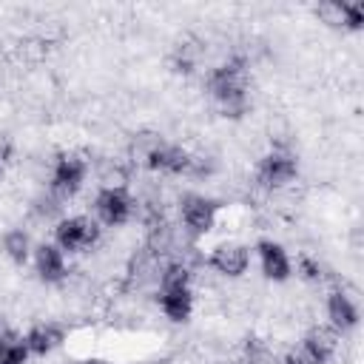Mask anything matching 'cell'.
<instances>
[{
    "mask_svg": "<svg viewBox=\"0 0 364 364\" xmlns=\"http://www.w3.org/2000/svg\"><path fill=\"white\" fill-rule=\"evenodd\" d=\"M247 88H250V71H247V60L242 54L222 60L205 77V91L210 94V100L219 105L222 117H228V119H242L247 114V108H250Z\"/></svg>",
    "mask_w": 364,
    "mask_h": 364,
    "instance_id": "6da1fadb",
    "label": "cell"
},
{
    "mask_svg": "<svg viewBox=\"0 0 364 364\" xmlns=\"http://www.w3.org/2000/svg\"><path fill=\"white\" fill-rule=\"evenodd\" d=\"M296 176H299V156L282 145H273L267 154H262L253 171V179L262 191H282L293 185Z\"/></svg>",
    "mask_w": 364,
    "mask_h": 364,
    "instance_id": "7a4b0ae2",
    "label": "cell"
},
{
    "mask_svg": "<svg viewBox=\"0 0 364 364\" xmlns=\"http://www.w3.org/2000/svg\"><path fill=\"white\" fill-rule=\"evenodd\" d=\"M100 236H102L100 222L85 213L60 216L54 222V245L63 253H85L100 242Z\"/></svg>",
    "mask_w": 364,
    "mask_h": 364,
    "instance_id": "3957f363",
    "label": "cell"
},
{
    "mask_svg": "<svg viewBox=\"0 0 364 364\" xmlns=\"http://www.w3.org/2000/svg\"><path fill=\"white\" fill-rule=\"evenodd\" d=\"M219 213H222V202H216L213 196H205V193H185L179 199V222H182V230L188 233V239H205L216 222H219Z\"/></svg>",
    "mask_w": 364,
    "mask_h": 364,
    "instance_id": "277c9868",
    "label": "cell"
},
{
    "mask_svg": "<svg viewBox=\"0 0 364 364\" xmlns=\"http://www.w3.org/2000/svg\"><path fill=\"white\" fill-rule=\"evenodd\" d=\"M88 176V162L80 154H60L51 165V176H48V193L57 196L60 202L77 196L85 185Z\"/></svg>",
    "mask_w": 364,
    "mask_h": 364,
    "instance_id": "5b68a950",
    "label": "cell"
},
{
    "mask_svg": "<svg viewBox=\"0 0 364 364\" xmlns=\"http://www.w3.org/2000/svg\"><path fill=\"white\" fill-rule=\"evenodd\" d=\"M136 210V202L134 196L128 193L125 185H105L97 191L94 196V213H97V222L105 225V228H122L131 222Z\"/></svg>",
    "mask_w": 364,
    "mask_h": 364,
    "instance_id": "8992f818",
    "label": "cell"
},
{
    "mask_svg": "<svg viewBox=\"0 0 364 364\" xmlns=\"http://www.w3.org/2000/svg\"><path fill=\"white\" fill-rule=\"evenodd\" d=\"M142 162L151 173H165V176H188L191 173V162L193 154L176 142H165V139H154L145 154Z\"/></svg>",
    "mask_w": 364,
    "mask_h": 364,
    "instance_id": "52a82bcc",
    "label": "cell"
},
{
    "mask_svg": "<svg viewBox=\"0 0 364 364\" xmlns=\"http://www.w3.org/2000/svg\"><path fill=\"white\" fill-rule=\"evenodd\" d=\"M208 267L225 279H242L250 267V247L242 245V242H233V239H225V242H216L208 253Z\"/></svg>",
    "mask_w": 364,
    "mask_h": 364,
    "instance_id": "ba28073f",
    "label": "cell"
},
{
    "mask_svg": "<svg viewBox=\"0 0 364 364\" xmlns=\"http://www.w3.org/2000/svg\"><path fill=\"white\" fill-rule=\"evenodd\" d=\"M256 256H259L262 276L267 282H287L293 276V262H290V253L284 250L282 242H276V239H259L256 242Z\"/></svg>",
    "mask_w": 364,
    "mask_h": 364,
    "instance_id": "9c48e42d",
    "label": "cell"
},
{
    "mask_svg": "<svg viewBox=\"0 0 364 364\" xmlns=\"http://www.w3.org/2000/svg\"><path fill=\"white\" fill-rule=\"evenodd\" d=\"M324 310H327V324H330L338 336H344V333H350V330H355V327H358L361 313H358L355 299H353L347 290L333 287V290L327 293Z\"/></svg>",
    "mask_w": 364,
    "mask_h": 364,
    "instance_id": "30bf717a",
    "label": "cell"
},
{
    "mask_svg": "<svg viewBox=\"0 0 364 364\" xmlns=\"http://www.w3.org/2000/svg\"><path fill=\"white\" fill-rule=\"evenodd\" d=\"M31 262H34V273H37V279H40L43 284H60V282H65V276H68L65 253H63L54 242H40V245H34Z\"/></svg>",
    "mask_w": 364,
    "mask_h": 364,
    "instance_id": "8fae6325",
    "label": "cell"
},
{
    "mask_svg": "<svg viewBox=\"0 0 364 364\" xmlns=\"http://www.w3.org/2000/svg\"><path fill=\"white\" fill-rule=\"evenodd\" d=\"M156 304L162 310V316L173 324H185L193 316V287H159L156 293Z\"/></svg>",
    "mask_w": 364,
    "mask_h": 364,
    "instance_id": "7c38bea8",
    "label": "cell"
},
{
    "mask_svg": "<svg viewBox=\"0 0 364 364\" xmlns=\"http://www.w3.org/2000/svg\"><path fill=\"white\" fill-rule=\"evenodd\" d=\"M23 338H26V347L34 358H46L65 344V330L54 321H37L23 333Z\"/></svg>",
    "mask_w": 364,
    "mask_h": 364,
    "instance_id": "4fadbf2b",
    "label": "cell"
},
{
    "mask_svg": "<svg viewBox=\"0 0 364 364\" xmlns=\"http://www.w3.org/2000/svg\"><path fill=\"white\" fill-rule=\"evenodd\" d=\"M0 247H3V256H6L11 264H17V267H23L26 262H31V253H34L31 236H28V230H23V228L6 230L3 239H0Z\"/></svg>",
    "mask_w": 364,
    "mask_h": 364,
    "instance_id": "5bb4252c",
    "label": "cell"
},
{
    "mask_svg": "<svg viewBox=\"0 0 364 364\" xmlns=\"http://www.w3.org/2000/svg\"><path fill=\"white\" fill-rule=\"evenodd\" d=\"M304 341L316 350V353H321L327 361L336 355V350H338V344H341V336L330 327V324H313L307 333H304Z\"/></svg>",
    "mask_w": 364,
    "mask_h": 364,
    "instance_id": "9a60e30c",
    "label": "cell"
},
{
    "mask_svg": "<svg viewBox=\"0 0 364 364\" xmlns=\"http://www.w3.org/2000/svg\"><path fill=\"white\" fill-rule=\"evenodd\" d=\"M28 358L31 353L26 347L23 333H14V330L0 333V364H28Z\"/></svg>",
    "mask_w": 364,
    "mask_h": 364,
    "instance_id": "2e32d148",
    "label": "cell"
},
{
    "mask_svg": "<svg viewBox=\"0 0 364 364\" xmlns=\"http://www.w3.org/2000/svg\"><path fill=\"white\" fill-rule=\"evenodd\" d=\"M196 63H199V51L191 48V46H176V48L171 51V60H168L171 71H173V74H182V77L193 74V71H196Z\"/></svg>",
    "mask_w": 364,
    "mask_h": 364,
    "instance_id": "e0dca14e",
    "label": "cell"
},
{
    "mask_svg": "<svg viewBox=\"0 0 364 364\" xmlns=\"http://www.w3.org/2000/svg\"><path fill=\"white\" fill-rule=\"evenodd\" d=\"M338 28L361 31L364 28V3H355V0L338 3Z\"/></svg>",
    "mask_w": 364,
    "mask_h": 364,
    "instance_id": "ac0fdd59",
    "label": "cell"
},
{
    "mask_svg": "<svg viewBox=\"0 0 364 364\" xmlns=\"http://www.w3.org/2000/svg\"><path fill=\"white\" fill-rule=\"evenodd\" d=\"M282 364H327V358H324L321 353H316V350L301 338L299 344H293V347L284 353Z\"/></svg>",
    "mask_w": 364,
    "mask_h": 364,
    "instance_id": "d6986e66",
    "label": "cell"
},
{
    "mask_svg": "<svg viewBox=\"0 0 364 364\" xmlns=\"http://www.w3.org/2000/svg\"><path fill=\"white\" fill-rule=\"evenodd\" d=\"M296 276H299L301 282H307V284H318V282L324 279V264H321L316 256L301 253V256L296 259Z\"/></svg>",
    "mask_w": 364,
    "mask_h": 364,
    "instance_id": "ffe728a7",
    "label": "cell"
},
{
    "mask_svg": "<svg viewBox=\"0 0 364 364\" xmlns=\"http://www.w3.org/2000/svg\"><path fill=\"white\" fill-rule=\"evenodd\" d=\"M3 162H6V151H0V176H3Z\"/></svg>",
    "mask_w": 364,
    "mask_h": 364,
    "instance_id": "44dd1931",
    "label": "cell"
}]
</instances>
